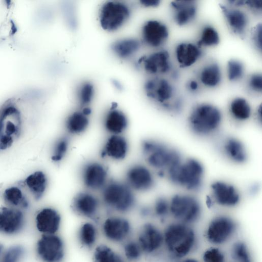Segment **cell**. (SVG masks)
<instances>
[{
    "mask_svg": "<svg viewBox=\"0 0 262 262\" xmlns=\"http://www.w3.org/2000/svg\"><path fill=\"white\" fill-rule=\"evenodd\" d=\"M2 251H3V246L1 244H0V255L2 252Z\"/></svg>",
    "mask_w": 262,
    "mask_h": 262,
    "instance_id": "53",
    "label": "cell"
},
{
    "mask_svg": "<svg viewBox=\"0 0 262 262\" xmlns=\"http://www.w3.org/2000/svg\"><path fill=\"white\" fill-rule=\"evenodd\" d=\"M114 86L118 90L122 89V86L120 83L116 80H114L113 82Z\"/></svg>",
    "mask_w": 262,
    "mask_h": 262,
    "instance_id": "51",
    "label": "cell"
},
{
    "mask_svg": "<svg viewBox=\"0 0 262 262\" xmlns=\"http://www.w3.org/2000/svg\"><path fill=\"white\" fill-rule=\"evenodd\" d=\"M237 225L232 217L219 215L213 217L205 232L207 241L214 245H221L228 242L235 234Z\"/></svg>",
    "mask_w": 262,
    "mask_h": 262,
    "instance_id": "8",
    "label": "cell"
},
{
    "mask_svg": "<svg viewBox=\"0 0 262 262\" xmlns=\"http://www.w3.org/2000/svg\"><path fill=\"white\" fill-rule=\"evenodd\" d=\"M153 211L157 217L164 219L170 214L169 201L163 196L158 198L154 203Z\"/></svg>",
    "mask_w": 262,
    "mask_h": 262,
    "instance_id": "41",
    "label": "cell"
},
{
    "mask_svg": "<svg viewBox=\"0 0 262 262\" xmlns=\"http://www.w3.org/2000/svg\"><path fill=\"white\" fill-rule=\"evenodd\" d=\"M97 237V229L92 223H85L80 226L78 232V238L80 244L83 247L91 248L95 244Z\"/></svg>",
    "mask_w": 262,
    "mask_h": 262,
    "instance_id": "34",
    "label": "cell"
},
{
    "mask_svg": "<svg viewBox=\"0 0 262 262\" xmlns=\"http://www.w3.org/2000/svg\"><path fill=\"white\" fill-rule=\"evenodd\" d=\"M142 147L148 164L163 174H166L182 161L178 150L161 141L146 140Z\"/></svg>",
    "mask_w": 262,
    "mask_h": 262,
    "instance_id": "3",
    "label": "cell"
},
{
    "mask_svg": "<svg viewBox=\"0 0 262 262\" xmlns=\"http://www.w3.org/2000/svg\"><path fill=\"white\" fill-rule=\"evenodd\" d=\"M146 96L154 101L161 104L168 111L174 101V89L167 79L155 77L147 80L144 86Z\"/></svg>",
    "mask_w": 262,
    "mask_h": 262,
    "instance_id": "9",
    "label": "cell"
},
{
    "mask_svg": "<svg viewBox=\"0 0 262 262\" xmlns=\"http://www.w3.org/2000/svg\"><path fill=\"white\" fill-rule=\"evenodd\" d=\"M126 179L130 186L139 191L149 190L155 184V180L150 170L140 165L129 169L126 173Z\"/></svg>",
    "mask_w": 262,
    "mask_h": 262,
    "instance_id": "18",
    "label": "cell"
},
{
    "mask_svg": "<svg viewBox=\"0 0 262 262\" xmlns=\"http://www.w3.org/2000/svg\"><path fill=\"white\" fill-rule=\"evenodd\" d=\"M68 147V141L66 138L59 139L55 144L51 159L54 161H60L66 155Z\"/></svg>",
    "mask_w": 262,
    "mask_h": 262,
    "instance_id": "43",
    "label": "cell"
},
{
    "mask_svg": "<svg viewBox=\"0 0 262 262\" xmlns=\"http://www.w3.org/2000/svg\"><path fill=\"white\" fill-rule=\"evenodd\" d=\"M94 95V88L89 82L83 83L79 86L77 92V98L81 106L88 105L92 100Z\"/></svg>",
    "mask_w": 262,
    "mask_h": 262,
    "instance_id": "39",
    "label": "cell"
},
{
    "mask_svg": "<svg viewBox=\"0 0 262 262\" xmlns=\"http://www.w3.org/2000/svg\"><path fill=\"white\" fill-rule=\"evenodd\" d=\"M94 262H128L125 258L105 245L97 246L93 254Z\"/></svg>",
    "mask_w": 262,
    "mask_h": 262,
    "instance_id": "32",
    "label": "cell"
},
{
    "mask_svg": "<svg viewBox=\"0 0 262 262\" xmlns=\"http://www.w3.org/2000/svg\"><path fill=\"white\" fill-rule=\"evenodd\" d=\"M141 4L146 7H156L160 4L159 0H142Z\"/></svg>",
    "mask_w": 262,
    "mask_h": 262,
    "instance_id": "47",
    "label": "cell"
},
{
    "mask_svg": "<svg viewBox=\"0 0 262 262\" xmlns=\"http://www.w3.org/2000/svg\"><path fill=\"white\" fill-rule=\"evenodd\" d=\"M82 112H83V113L84 115H85L88 116V115H90V114H91V109H90V108H88V107H84V108L83 109V110H82Z\"/></svg>",
    "mask_w": 262,
    "mask_h": 262,
    "instance_id": "52",
    "label": "cell"
},
{
    "mask_svg": "<svg viewBox=\"0 0 262 262\" xmlns=\"http://www.w3.org/2000/svg\"><path fill=\"white\" fill-rule=\"evenodd\" d=\"M127 150L128 144L126 139L117 135H114L108 138L104 147L105 154L115 160L125 158Z\"/></svg>",
    "mask_w": 262,
    "mask_h": 262,
    "instance_id": "25",
    "label": "cell"
},
{
    "mask_svg": "<svg viewBox=\"0 0 262 262\" xmlns=\"http://www.w3.org/2000/svg\"><path fill=\"white\" fill-rule=\"evenodd\" d=\"M139 41L134 38H125L114 42L111 46L113 53L121 59L132 56L139 50Z\"/></svg>",
    "mask_w": 262,
    "mask_h": 262,
    "instance_id": "28",
    "label": "cell"
},
{
    "mask_svg": "<svg viewBox=\"0 0 262 262\" xmlns=\"http://www.w3.org/2000/svg\"><path fill=\"white\" fill-rule=\"evenodd\" d=\"M222 114L218 107L209 103L194 105L188 118L190 130L200 137H207L214 134L220 127Z\"/></svg>",
    "mask_w": 262,
    "mask_h": 262,
    "instance_id": "2",
    "label": "cell"
},
{
    "mask_svg": "<svg viewBox=\"0 0 262 262\" xmlns=\"http://www.w3.org/2000/svg\"><path fill=\"white\" fill-rule=\"evenodd\" d=\"M130 14V8L125 3L119 1L106 2L100 8V25L107 31H116L126 23Z\"/></svg>",
    "mask_w": 262,
    "mask_h": 262,
    "instance_id": "7",
    "label": "cell"
},
{
    "mask_svg": "<svg viewBox=\"0 0 262 262\" xmlns=\"http://www.w3.org/2000/svg\"><path fill=\"white\" fill-rule=\"evenodd\" d=\"M3 197L5 202L11 207L20 209H27L29 207L27 198L17 186H11L5 189Z\"/></svg>",
    "mask_w": 262,
    "mask_h": 262,
    "instance_id": "30",
    "label": "cell"
},
{
    "mask_svg": "<svg viewBox=\"0 0 262 262\" xmlns=\"http://www.w3.org/2000/svg\"><path fill=\"white\" fill-rule=\"evenodd\" d=\"M115 106L106 114L104 120L105 128L110 133L117 135L122 133L127 127V119L121 111L116 110Z\"/></svg>",
    "mask_w": 262,
    "mask_h": 262,
    "instance_id": "26",
    "label": "cell"
},
{
    "mask_svg": "<svg viewBox=\"0 0 262 262\" xmlns=\"http://www.w3.org/2000/svg\"><path fill=\"white\" fill-rule=\"evenodd\" d=\"M220 8L230 30L240 37L244 36L249 24L246 13L241 9L223 5H220Z\"/></svg>",
    "mask_w": 262,
    "mask_h": 262,
    "instance_id": "17",
    "label": "cell"
},
{
    "mask_svg": "<svg viewBox=\"0 0 262 262\" xmlns=\"http://www.w3.org/2000/svg\"><path fill=\"white\" fill-rule=\"evenodd\" d=\"M89 124L87 116L82 112H75L70 115L66 121V127L72 134L84 132Z\"/></svg>",
    "mask_w": 262,
    "mask_h": 262,
    "instance_id": "33",
    "label": "cell"
},
{
    "mask_svg": "<svg viewBox=\"0 0 262 262\" xmlns=\"http://www.w3.org/2000/svg\"><path fill=\"white\" fill-rule=\"evenodd\" d=\"M102 230L104 236L110 241L118 243L125 242L132 231L129 222L121 216H111L103 222Z\"/></svg>",
    "mask_w": 262,
    "mask_h": 262,
    "instance_id": "12",
    "label": "cell"
},
{
    "mask_svg": "<svg viewBox=\"0 0 262 262\" xmlns=\"http://www.w3.org/2000/svg\"><path fill=\"white\" fill-rule=\"evenodd\" d=\"M29 190L36 200L43 196L47 187V178L41 171H36L29 175L25 180Z\"/></svg>",
    "mask_w": 262,
    "mask_h": 262,
    "instance_id": "27",
    "label": "cell"
},
{
    "mask_svg": "<svg viewBox=\"0 0 262 262\" xmlns=\"http://www.w3.org/2000/svg\"><path fill=\"white\" fill-rule=\"evenodd\" d=\"M177 262H199L198 260L192 258H187L181 259Z\"/></svg>",
    "mask_w": 262,
    "mask_h": 262,
    "instance_id": "50",
    "label": "cell"
},
{
    "mask_svg": "<svg viewBox=\"0 0 262 262\" xmlns=\"http://www.w3.org/2000/svg\"><path fill=\"white\" fill-rule=\"evenodd\" d=\"M245 5L256 12H261L262 9L261 0L245 1Z\"/></svg>",
    "mask_w": 262,
    "mask_h": 262,
    "instance_id": "46",
    "label": "cell"
},
{
    "mask_svg": "<svg viewBox=\"0 0 262 262\" xmlns=\"http://www.w3.org/2000/svg\"><path fill=\"white\" fill-rule=\"evenodd\" d=\"M73 207L74 210L80 215L93 217L98 212L99 202L92 194L87 192H82L74 199Z\"/></svg>",
    "mask_w": 262,
    "mask_h": 262,
    "instance_id": "24",
    "label": "cell"
},
{
    "mask_svg": "<svg viewBox=\"0 0 262 262\" xmlns=\"http://www.w3.org/2000/svg\"><path fill=\"white\" fill-rule=\"evenodd\" d=\"M203 260V262H226V257L219 248L211 247L204 252Z\"/></svg>",
    "mask_w": 262,
    "mask_h": 262,
    "instance_id": "42",
    "label": "cell"
},
{
    "mask_svg": "<svg viewBox=\"0 0 262 262\" xmlns=\"http://www.w3.org/2000/svg\"><path fill=\"white\" fill-rule=\"evenodd\" d=\"M200 79L202 83L206 86L213 88L217 86L222 79L220 66L215 62L206 64L200 72Z\"/></svg>",
    "mask_w": 262,
    "mask_h": 262,
    "instance_id": "29",
    "label": "cell"
},
{
    "mask_svg": "<svg viewBox=\"0 0 262 262\" xmlns=\"http://www.w3.org/2000/svg\"><path fill=\"white\" fill-rule=\"evenodd\" d=\"M227 71L228 79L230 81H234L243 77L245 68L241 61L231 59L228 61Z\"/></svg>",
    "mask_w": 262,
    "mask_h": 262,
    "instance_id": "38",
    "label": "cell"
},
{
    "mask_svg": "<svg viewBox=\"0 0 262 262\" xmlns=\"http://www.w3.org/2000/svg\"><path fill=\"white\" fill-rule=\"evenodd\" d=\"M82 177L86 187L92 189H98L104 186L107 172L101 164L93 162L87 164L84 167Z\"/></svg>",
    "mask_w": 262,
    "mask_h": 262,
    "instance_id": "21",
    "label": "cell"
},
{
    "mask_svg": "<svg viewBox=\"0 0 262 262\" xmlns=\"http://www.w3.org/2000/svg\"><path fill=\"white\" fill-rule=\"evenodd\" d=\"M36 226L38 230L44 234H54L59 230L61 217L59 213L52 208H45L36 216Z\"/></svg>",
    "mask_w": 262,
    "mask_h": 262,
    "instance_id": "19",
    "label": "cell"
},
{
    "mask_svg": "<svg viewBox=\"0 0 262 262\" xmlns=\"http://www.w3.org/2000/svg\"><path fill=\"white\" fill-rule=\"evenodd\" d=\"M231 258L235 262H253L248 247L242 241L233 244L230 249Z\"/></svg>",
    "mask_w": 262,
    "mask_h": 262,
    "instance_id": "35",
    "label": "cell"
},
{
    "mask_svg": "<svg viewBox=\"0 0 262 262\" xmlns=\"http://www.w3.org/2000/svg\"><path fill=\"white\" fill-rule=\"evenodd\" d=\"M102 199L107 207L120 212H128L135 203V197L129 187L118 182H111L104 186Z\"/></svg>",
    "mask_w": 262,
    "mask_h": 262,
    "instance_id": "6",
    "label": "cell"
},
{
    "mask_svg": "<svg viewBox=\"0 0 262 262\" xmlns=\"http://www.w3.org/2000/svg\"><path fill=\"white\" fill-rule=\"evenodd\" d=\"M248 85L250 89L257 93H261L262 91V77L261 74H253L248 80Z\"/></svg>",
    "mask_w": 262,
    "mask_h": 262,
    "instance_id": "45",
    "label": "cell"
},
{
    "mask_svg": "<svg viewBox=\"0 0 262 262\" xmlns=\"http://www.w3.org/2000/svg\"><path fill=\"white\" fill-rule=\"evenodd\" d=\"M189 88L192 91H195L198 89L199 85L195 80H191L188 83Z\"/></svg>",
    "mask_w": 262,
    "mask_h": 262,
    "instance_id": "48",
    "label": "cell"
},
{
    "mask_svg": "<svg viewBox=\"0 0 262 262\" xmlns=\"http://www.w3.org/2000/svg\"><path fill=\"white\" fill-rule=\"evenodd\" d=\"M123 250L126 259L131 261L138 260L143 253L137 241L133 240L125 242Z\"/></svg>",
    "mask_w": 262,
    "mask_h": 262,
    "instance_id": "37",
    "label": "cell"
},
{
    "mask_svg": "<svg viewBox=\"0 0 262 262\" xmlns=\"http://www.w3.org/2000/svg\"><path fill=\"white\" fill-rule=\"evenodd\" d=\"M251 37L254 47L261 51V24H256L251 30Z\"/></svg>",
    "mask_w": 262,
    "mask_h": 262,
    "instance_id": "44",
    "label": "cell"
},
{
    "mask_svg": "<svg viewBox=\"0 0 262 262\" xmlns=\"http://www.w3.org/2000/svg\"><path fill=\"white\" fill-rule=\"evenodd\" d=\"M221 148L225 156L233 163L243 164L247 160L248 154L244 144L235 137L226 138L223 141Z\"/></svg>",
    "mask_w": 262,
    "mask_h": 262,
    "instance_id": "22",
    "label": "cell"
},
{
    "mask_svg": "<svg viewBox=\"0 0 262 262\" xmlns=\"http://www.w3.org/2000/svg\"><path fill=\"white\" fill-rule=\"evenodd\" d=\"M36 252L43 262H62L65 256L64 242L55 234H43L37 242Z\"/></svg>",
    "mask_w": 262,
    "mask_h": 262,
    "instance_id": "10",
    "label": "cell"
},
{
    "mask_svg": "<svg viewBox=\"0 0 262 262\" xmlns=\"http://www.w3.org/2000/svg\"><path fill=\"white\" fill-rule=\"evenodd\" d=\"M177 60L181 68H187L197 61L202 55L198 45L190 42H181L175 51Z\"/></svg>",
    "mask_w": 262,
    "mask_h": 262,
    "instance_id": "23",
    "label": "cell"
},
{
    "mask_svg": "<svg viewBox=\"0 0 262 262\" xmlns=\"http://www.w3.org/2000/svg\"><path fill=\"white\" fill-rule=\"evenodd\" d=\"M173 18L175 23L180 26H185L195 18L197 13V6L193 1H175L171 3Z\"/></svg>",
    "mask_w": 262,
    "mask_h": 262,
    "instance_id": "20",
    "label": "cell"
},
{
    "mask_svg": "<svg viewBox=\"0 0 262 262\" xmlns=\"http://www.w3.org/2000/svg\"><path fill=\"white\" fill-rule=\"evenodd\" d=\"M137 241L143 253L154 254L164 245L163 234L156 225L147 223L139 230Z\"/></svg>",
    "mask_w": 262,
    "mask_h": 262,
    "instance_id": "11",
    "label": "cell"
},
{
    "mask_svg": "<svg viewBox=\"0 0 262 262\" xmlns=\"http://www.w3.org/2000/svg\"><path fill=\"white\" fill-rule=\"evenodd\" d=\"M170 214L177 222L186 224L196 222L201 217L202 209L200 202L194 196L177 194L169 201Z\"/></svg>",
    "mask_w": 262,
    "mask_h": 262,
    "instance_id": "5",
    "label": "cell"
},
{
    "mask_svg": "<svg viewBox=\"0 0 262 262\" xmlns=\"http://www.w3.org/2000/svg\"><path fill=\"white\" fill-rule=\"evenodd\" d=\"M24 254L25 249L22 246H12L4 253L0 262H20Z\"/></svg>",
    "mask_w": 262,
    "mask_h": 262,
    "instance_id": "40",
    "label": "cell"
},
{
    "mask_svg": "<svg viewBox=\"0 0 262 262\" xmlns=\"http://www.w3.org/2000/svg\"><path fill=\"white\" fill-rule=\"evenodd\" d=\"M139 62L145 71L151 75L165 74L171 69L170 55L166 50H160L142 57Z\"/></svg>",
    "mask_w": 262,
    "mask_h": 262,
    "instance_id": "16",
    "label": "cell"
},
{
    "mask_svg": "<svg viewBox=\"0 0 262 262\" xmlns=\"http://www.w3.org/2000/svg\"><path fill=\"white\" fill-rule=\"evenodd\" d=\"M151 210L148 207H144L141 209L140 213L143 216H147L151 213Z\"/></svg>",
    "mask_w": 262,
    "mask_h": 262,
    "instance_id": "49",
    "label": "cell"
},
{
    "mask_svg": "<svg viewBox=\"0 0 262 262\" xmlns=\"http://www.w3.org/2000/svg\"><path fill=\"white\" fill-rule=\"evenodd\" d=\"M220 41V35L217 30L212 26H206L202 30L198 46L199 47H212L217 45Z\"/></svg>",
    "mask_w": 262,
    "mask_h": 262,
    "instance_id": "36",
    "label": "cell"
},
{
    "mask_svg": "<svg viewBox=\"0 0 262 262\" xmlns=\"http://www.w3.org/2000/svg\"><path fill=\"white\" fill-rule=\"evenodd\" d=\"M141 35L146 45L152 48H158L166 42L169 36V31L167 26L163 22L151 19L143 25Z\"/></svg>",
    "mask_w": 262,
    "mask_h": 262,
    "instance_id": "15",
    "label": "cell"
},
{
    "mask_svg": "<svg viewBox=\"0 0 262 262\" xmlns=\"http://www.w3.org/2000/svg\"><path fill=\"white\" fill-rule=\"evenodd\" d=\"M166 175L173 185L190 191H198L203 185L204 168L198 160L187 159L168 171Z\"/></svg>",
    "mask_w": 262,
    "mask_h": 262,
    "instance_id": "4",
    "label": "cell"
},
{
    "mask_svg": "<svg viewBox=\"0 0 262 262\" xmlns=\"http://www.w3.org/2000/svg\"><path fill=\"white\" fill-rule=\"evenodd\" d=\"M211 194L214 201L224 207H233L239 203L241 195L232 184L223 181H217L211 185Z\"/></svg>",
    "mask_w": 262,
    "mask_h": 262,
    "instance_id": "13",
    "label": "cell"
},
{
    "mask_svg": "<svg viewBox=\"0 0 262 262\" xmlns=\"http://www.w3.org/2000/svg\"><path fill=\"white\" fill-rule=\"evenodd\" d=\"M229 112L234 120L238 121H244L250 118L251 114V108L246 99L242 97H236L230 102Z\"/></svg>",
    "mask_w": 262,
    "mask_h": 262,
    "instance_id": "31",
    "label": "cell"
},
{
    "mask_svg": "<svg viewBox=\"0 0 262 262\" xmlns=\"http://www.w3.org/2000/svg\"><path fill=\"white\" fill-rule=\"evenodd\" d=\"M24 213L17 208L3 207L0 209V233L12 235L19 233L24 228Z\"/></svg>",
    "mask_w": 262,
    "mask_h": 262,
    "instance_id": "14",
    "label": "cell"
},
{
    "mask_svg": "<svg viewBox=\"0 0 262 262\" xmlns=\"http://www.w3.org/2000/svg\"><path fill=\"white\" fill-rule=\"evenodd\" d=\"M163 234L164 245L172 258L182 259L191 253L196 247V233L188 224L178 222L171 223Z\"/></svg>",
    "mask_w": 262,
    "mask_h": 262,
    "instance_id": "1",
    "label": "cell"
}]
</instances>
